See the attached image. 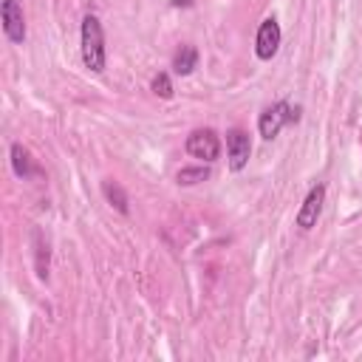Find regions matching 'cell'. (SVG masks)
Here are the masks:
<instances>
[{
  "mask_svg": "<svg viewBox=\"0 0 362 362\" xmlns=\"http://www.w3.org/2000/svg\"><path fill=\"white\" fill-rule=\"evenodd\" d=\"M82 62L93 74L105 71V37H102V25L93 14H88L82 20Z\"/></svg>",
  "mask_w": 362,
  "mask_h": 362,
  "instance_id": "obj_1",
  "label": "cell"
},
{
  "mask_svg": "<svg viewBox=\"0 0 362 362\" xmlns=\"http://www.w3.org/2000/svg\"><path fill=\"white\" fill-rule=\"evenodd\" d=\"M297 119H300L297 107H291L288 102H277V105H272V107H266V110L260 113L257 127H260V136H263V139H274L286 124H291V122H297Z\"/></svg>",
  "mask_w": 362,
  "mask_h": 362,
  "instance_id": "obj_2",
  "label": "cell"
},
{
  "mask_svg": "<svg viewBox=\"0 0 362 362\" xmlns=\"http://www.w3.org/2000/svg\"><path fill=\"white\" fill-rule=\"evenodd\" d=\"M0 17H3V31L11 42H25V17H23V6L20 0H3L0 6Z\"/></svg>",
  "mask_w": 362,
  "mask_h": 362,
  "instance_id": "obj_3",
  "label": "cell"
},
{
  "mask_svg": "<svg viewBox=\"0 0 362 362\" xmlns=\"http://www.w3.org/2000/svg\"><path fill=\"white\" fill-rule=\"evenodd\" d=\"M187 153L192 158H201V161H215L221 156V141L212 130H195L187 139Z\"/></svg>",
  "mask_w": 362,
  "mask_h": 362,
  "instance_id": "obj_4",
  "label": "cell"
},
{
  "mask_svg": "<svg viewBox=\"0 0 362 362\" xmlns=\"http://www.w3.org/2000/svg\"><path fill=\"white\" fill-rule=\"evenodd\" d=\"M280 48V25L274 17H266L257 28V40H255V54L260 59H272Z\"/></svg>",
  "mask_w": 362,
  "mask_h": 362,
  "instance_id": "obj_5",
  "label": "cell"
},
{
  "mask_svg": "<svg viewBox=\"0 0 362 362\" xmlns=\"http://www.w3.org/2000/svg\"><path fill=\"white\" fill-rule=\"evenodd\" d=\"M322 201H325V187H322V184L311 187V192L305 195V201H303V206H300V212H297V226H300V229L317 226V218H320V212H322Z\"/></svg>",
  "mask_w": 362,
  "mask_h": 362,
  "instance_id": "obj_6",
  "label": "cell"
},
{
  "mask_svg": "<svg viewBox=\"0 0 362 362\" xmlns=\"http://www.w3.org/2000/svg\"><path fill=\"white\" fill-rule=\"evenodd\" d=\"M226 150H229V167H232V170H243L246 161H249V153H252L249 136H246L240 127H232V130L226 133Z\"/></svg>",
  "mask_w": 362,
  "mask_h": 362,
  "instance_id": "obj_7",
  "label": "cell"
},
{
  "mask_svg": "<svg viewBox=\"0 0 362 362\" xmlns=\"http://www.w3.org/2000/svg\"><path fill=\"white\" fill-rule=\"evenodd\" d=\"M195 62H198V51H195L192 45H184V48L175 54L173 68H175V74L187 76V74H192V71H195Z\"/></svg>",
  "mask_w": 362,
  "mask_h": 362,
  "instance_id": "obj_8",
  "label": "cell"
},
{
  "mask_svg": "<svg viewBox=\"0 0 362 362\" xmlns=\"http://www.w3.org/2000/svg\"><path fill=\"white\" fill-rule=\"evenodd\" d=\"M11 167L20 178L31 175V158H28V150L23 144H11Z\"/></svg>",
  "mask_w": 362,
  "mask_h": 362,
  "instance_id": "obj_9",
  "label": "cell"
},
{
  "mask_svg": "<svg viewBox=\"0 0 362 362\" xmlns=\"http://www.w3.org/2000/svg\"><path fill=\"white\" fill-rule=\"evenodd\" d=\"M34 257H37V274L45 280L48 277V243L42 240V235L40 232H34Z\"/></svg>",
  "mask_w": 362,
  "mask_h": 362,
  "instance_id": "obj_10",
  "label": "cell"
},
{
  "mask_svg": "<svg viewBox=\"0 0 362 362\" xmlns=\"http://www.w3.org/2000/svg\"><path fill=\"white\" fill-rule=\"evenodd\" d=\"M102 189H105V195H107V201L119 209V212H124L127 215V195L122 192V187L119 184H110V181H105L102 184Z\"/></svg>",
  "mask_w": 362,
  "mask_h": 362,
  "instance_id": "obj_11",
  "label": "cell"
},
{
  "mask_svg": "<svg viewBox=\"0 0 362 362\" xmlns=\"http://www.w3.org/2000/svg\"><path fill=\"white\" fill-rule=\"evenodd\" d=\"M204 178H209V170L206 167H187V170L178 173V184H198Z\"/></svg>",
  "mask_w": 362,
  "mask_h": 362,
  "instance_id": "obj_12",
  "label": "cell"
},
{
  "mask_svg": "<svg viewBox=\"0 0 362 362\" xmlns=\"http://www.w3.org/2000/svg\"><path fill=\"white\" fill-rule=\"evenodd\" d=\"M153 90H156L158 96L170 99V96H173V85H170V76H167V74H158V76L153 79Z\"/></svg>",
  "mask_w": 362,
  "mask_h": 362,
  "instance_id": "obj_13",
  "label": "cell"
}]
</instances>
